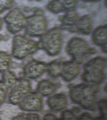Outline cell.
<instances>
[{
    "instance_id": "cell-1",
    "label": "cell",
    "mask_w": 107,
    "mask_h": 120,
    "mask_svg": "<svg viewBox=\"0 0 107 120\" xmlns=\"http://www.w3.org/2000/svg\"><path fill=\"white\" fill-rule=\"evenodd\" d=\"M98 89L96 84H79L71 88L70 97L73 101L83 108L90 109L94 104Z\"/></svg>"
},
{
    "instance_id": "cell-2",
    "label": "cell",
    "mask_w": 107,
    "mask_h": 120,
    "mask_svg": "<svg viewBox=\"0 0 107 120\" xmlns=\"http://www.w3.org/2000/svg\"><path fill=\"white\" fill-rule=\"evenodd\" d=\"M107 62L101 58H95L84 65V72L82 78L85 82L90 83H100L106 75Z\"/></svg>"
},
{
    "instance_id": "cell-3",
    "label": "cell",
    "mask_w": 107,
    "mask_h": 120,
    "mask_svg": "<svg viewBox=\"0 0 107 120\" xmlns=\"http://www.w3.org/2000/svg\"><path fill=\"white\" fill-rule=\"evenodd\" d=\"M37 48L38 45L34 41L21 36H16L14 37L12 55L17 59H23L35 52Z\"/></svg>"
},
{
    "instance_id": "cell-4",
    "label": "cell",
    "mask_w": 107,
    "mask_h": 120,
    "mask_svg": "<svg viewBox=\"0 0 107 120\" xmlns=\"http://www.w3.org/2000/svg\"><path fill=\"white\" fill-rule=\"evenodd\" d=\"M13 87L8 96L9 101L11 104L16 105L30 91V82L28 79H21L17 81Z\"/></svg>"
},
{
    "instance_id": "cell-5",
    "label": "cell",
    "mask_w": 107,
    "mask_h": 120,
    "mask_svg": "<svg viewBox=\"0 0 107 120\" xmlns=\"http://www.w3.org/2000/svg\"><path fill=\"white\" fill-rule=\"evenodd\" d=\"M8 30L16 34L23 29L26 25V20L19 9L16 8L9 12L4 17Z\"/></svg>"
},
{
    "instance_id": "cell-6",
    "label": "cell",
    "mask_w": 107,
    "mask_h": 120,
    "mask_svg": "<svg viewBox=\"0 0 107 120\" xmlns=\"http://www.w3.org/2000/svg\"><path fill=\"white\" fill-rule=\"evenodd\" d=\"M18 104L21 109L28 111H39L43 106L42 97L36 92L28 93L22 98Z\"/></svg>"
},
{
    "instance_id": "cell-7",
    "label": "cell",
    "mask_w": 107,
    "mask_h": 120,
    "mask_svg": "<svg viewBox=\"0 0 107 120\" xmlns=\"http://www.w3.org/2000/svg\"><path fill=\"white\" fill-rule=\"evenodd\" d=\"M61 41L60 35L58 31L52 30L43 38V47L49 54L56 55L59 52Z\"/></svg>"
},
{
    "instance_id": "cell-8",
    "label": "cell",
    "mask_w": 107,
    "mask_h": 120,
    "mask_svg": "<svg viewBox=\"0 0 107 120\" xmlns=\"http://www.w3.org/2000/svg\"><path fill=\"white\" fill-rule=\"evenodd\" d=\"M26 28V33L29 35H41L45 29V22L40 15H34L28 18Z\"/></svg>"
},
{
    "instance_id": "cell-9",
    "label": "cell",
    "mask_w": 107,
    "mask_h": 120,
    "mask_svg": "<svg viewBox=\"0 0 107 120\" xmlns=\"http://www.w3.org/2000/svg\"><path fill=\"white\" fill-rule=\"evenodd\" d=\"M88 48L87 44L83 40L74 39L69 43L67 51L77 63L80 64L83 61V56L87 52Z\"/></svg>"
},
{
    "instance_id": "cell-10",
    "label": "cell",
    "mask_w": 107,
    "mask_h": 120,
    "mask_svg": "<svg viewBox=\"0 0 107 120\" xmlns=\"http://www.w3.org/2000/svg\"><path fill=\"white\" fill-rule=\"evenodd\" d=\"M46 68L47 66L44 63L33 60L25 66L24 75L28 78L36 79L43 75Z\"/></svg>"
},
{
    "instance_id": "cell-11",
    "label": "cell",
    "mask_w": 107,
    "mask_h": 120,
    "mask_svg": "<svg viewBox=\"0 0 107 120\" xmlns=\"http://www.w3.org/2000/svg\"><path fill=\"white\" fill-rule=\"evenodd\" d=\"M80 71L79 66L72 62L64 63L61 74L63 78L66 81H70L79 75Z\"/></svg>"
},
{
    "instance_id": "cell-12",
    "label": "cell",
    "mask_w": 107,
    "mask_h": 120,
    "mask_svg": "<svg viewBox=\"0 0 107 120\" xmlns=\"http://www.w3.org/2000/svg\"><path fill=\"white\" fill-rule=\"evenodd\" d=\"M47 103L49 107L52 110L59 111L66 107L67 103V98L63 94L54 95L48 98Z\"/></svg>"
},
{
    "instance_id": "cell-13",
    "label": "cell",
    "mask_w": 107,
    "mask_h": 120,
    "mask_svg": "<svg viewBox=\"0 0 107 120\" xmlns=\"http://www.w3.org/2000/svg\"><path fill=\"white\" fill-rule=\"evenodd\" d=\"M37 90L41 94L48 96L52 94L55 92L56 87L54 83L49 81L44 80L39 82Z\"/></svg>"
},
{
    "instance_id": "cell-14",
    "label": "cell",
    "mask_w": 107,
    "mask_h": 120,
    "mask_svg": "<svg viewBox=\"0 0 107 120\" xmlns=\"http://www.w3.org/2000/svg\"><path fill=\"white\" fill-rule=\"evenodd\" d=\"M93 38L97 44L105 45L107 41V28L100 27L97 29L94 33Z\"/></svg>"
},
{
    "instance_id": "cell-15",
    "label": "cell",
    "mask_w": 107,
    "mask_h": 120,
    "mask_svg": "<svg viewBox=\"0 0 107 120\" xmlns=\"http://www.w3.org/2000/svg\"><path fill=\"white\" fill-rule=\"evenodd\" d=\"M11 57L6 52H0V72L4 73L9 70Z\"/></svg>"
},
{
    "instance_id": "cell-16",
    "label": "cell",
    "mask_w": 107,
    "mask_h": 120,
    "mask_svg": "<svg viewBox=\"0 0 107 120\" xmlns=\"http://www.w3.org/2000/svg\"><path fill=\"white\" fill-rule=\"evenodd\" d=\"M2 79L3 81L8 88L12 87L17 81L15 75L8 70L3 73Z\"/></svg>"
},
{
    "instance_id": "cell-17",
    "label": "cell",
    "mask_w": 107,
    "mask_h": 120,
    "mask_svg": "<svg viewBox=\"0 0 107 120\" xmlns=\"http://www.w3.org/2000/svg\"><path fill=\"white\" fill-rule=\"evenodd\" d=\"M62 69L61 64L58 62H52L49 65L48 71L50 75L53 77H56L61 73Z\"/></svg>"
},
{
    "instance_id": "cell-18",
    "label": "cell",
    "mask_w": 107,
    "mask_h": 120,
    "mask_svg": "<svg viewBox=\"0 0 107 120\" xmlns=\"http://www.w3.org/2000/svg\"><path fill=\"white\" fill-rule=\"evenodd\" d=\"M78 27L84 33H89L91 30V20L88 17H84L79 22Z\"/></svg>"
},
{
    "instance_id": "cell-19",
    "label": "cell",
    "mask_w": 107,
    "mask_h": 120,
    "mask_svg": "<svg viewBox=\"0 0 107 120\" xmlns=\"http://www.w3.org/2000/svg\"><path fill=\"white\" fill-rule=\"evenodd\" d=\"M97 105L101 116L98 118V119L104 120L107 117V100L106 99H102L99 100L97 103Z\"/></svg>"
},
{
    "instance_id": "cell-20",
    "label": "cell",
    "mask_w": 107,
    "mask_h": 120,
    "mask_svg": "<svg viewBox=\"0 0 107 120\" xmlns=\"http://www.w3.org/2000/svg\"><path fill=\"white\" fill-rule=\"evenodd\" d=\"M14 120H38L40 119L39 115L36 113H22L14 117Z\"/></svg>"
},
{
    "instance_id": "cell-21",
    "label": "cell",
    "mask_w": 107,
    "mask_h": 120,
    "mask_svg": "<svg viewBox=\"0 0 107 120\" xmlns=\"http://www.w3.org/2000/svg\"><path fill=\"white\" fill-rule=\"evenodd\" d=\"M8 88L3 81H0V107L4 103L8 94Z\"/></svg>"
},
{
    "instance_id": "cell-22",
    "label": "cell",
    "mask_w": 107,
    "mask_h": 120,
    "mask_svg": "<svg viewBox=\"0 0 107 120\" xmlns=\"http://www.w3.org/2000/svg\"><path fill=\"white\" fill-rule=\"evenodd\" d=\"M63 7L58 0H54L49 4L48 8L55 12H59L63 10Z\"/></svg>"
},
{
    "instance_id": "cell-23",
    "label": "cell",
    "mask_w": 107,
    "mask_h": 120,
    "mask_svg": "<svg viewBox=\"0 0 107 120\" xmlns=\"http://www.w3.org/2000/svg\"><path fill=\"white\" fill-rule=\"evenodd\" d=\"M64 8H72L75 7L78 0H58Z\"/></svg>"
},
{
    "instance_id": "cell-24",
    "label": "cell",
    "mask_w": 107,
    "mask_h": 120,
    "mask_svg": "<svg viewBox=\"0 0 107 120\" xmlns=\"http://www.w3.org/2000/svg\"><path fill=\"white\" fill-rule=\"evenodd\" d=\"M12 0H0V14L11 8Z\"/></svg>"
},
{
    "instance_id": "cell-25",
    "label": "cell",
    "mask_w": 107,
    "mask_h": 120,
    "mask_svg": "<svg viewBox=\"0 0 107 120\" xmlns=\"http://www.w3.org/2000/svg\"><path fill=\"white\" fill-rule=\"evenodd\" d=\"M61 118L63 120H77V117L72 112L68 110L63 112L61 115Z\"/></svg>"
},
{
    "instance_id": "cell-26",
    "label": "cell",
    "mask_w": 107,
    "mask_h": 120,
    "mask_svg": "<svg viewBox=\"0 0 107 120\" xmlns=\"http://www.w3.org/2000/svg\"><path fill=\"white\" fill-rule=\"evenodd\" d=\"M65 19H66L65 20V23L72 24L75 23V22L77 18L75 14L71 13L70 14H67Z\"/></svg>"
},
{
    "instance_id": "cell-27",
    "label": "cell",
    "mask_w": 107,
    "mask_h": 120,
    "mask_svg": "<svg viewBox=\"0 0 107 120\" xmlns=\"http://www.w3.org/2000/svg\"><path fill=\"white\" fill-rule=\"evenodd\" d=\"M79 120H92V117L91 114L87 112H84L82 113L79 118Z\"/></svg>"
},
{
    "instance_id": "cell-28",
    "label": "cell",
    "mask_w": 107,
    "mask_h": 120,
    "mask_svg": "<svg viewBox=\"0 0 107 120\" xmlns=\"http://www.w3.org/2000/svg\"><path fill=\"white\" fill-rule=\"evenodd\" d=\"M44 119L45 120H57V118L51 113H48L44 116Z\"/></svg>"
},
{
    "instance_id": "cell-29",
    "label": "cell",
    "mask_w": 107,
    "mask_h": 120,
    "mask_svg": "<svg viewBox=\"0 0 107 120\" xmlns=\"http://www.w3.org/2000/svg\"><path fill=\"white\" fill-rule=\"evenodd\" d=\"M82 0L85 2H94L100 0Z\"/></svg>"
},
{
    "instance_id": "cell-30",
    "label": "cell",
    "mask_w": 107,
    "mask_h": 120,
    "mask_svg": "<svg viewBox=\"0 0 107 120\" xmlns=\"http://www.w3.org/2000/svg\"><path fill=\"white\" fill-rule=\"evenodd\" d=\"M2 25V21L1 19L0 18V30L1 29Z\"/></svg>"
}]
</instances>
